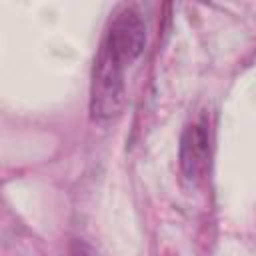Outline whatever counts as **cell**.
<instances>
[{
	"label": "cell",
	"mask_w": 256,
	"mask_h": 256,
	"mask_svg": "<svg viewBox=\"0 0 256 256\" xmlns=\"http://www.w3.org/2000/svg\"><path fill=\"white\" fill-rule=\"evenodd\" d=\"M70 256H96V252H94V248L88 242L76 238L70 244Z\"/></svg>",
	"instance_id": "cell-4"
},
{
	"label": "cell",
	"mask_w": 256,
	"mask_h": 256,
	"mask_svg": "<svg viewBox=\"0 0 256 256\" xmlns=\"http://www.w3.org/2000/svg\"><path fill=\"white\" fill-rule=\"evenodd\" d=\"M180 168L182 174L196 182L204 176L210 162V136L204 120L192 122L180 136Z\"/></svg>",
	"instance_id": "cell-3"
},
{
	"label": "cell",
	"mask_w": 256,
	"mask_h": 256,
	"mask_svg": "<svg viewBox=\"0 0 256 256\" xmlns=\"http://www.w3.org/2000/svg\"><path fill=\"white\" fill-rule=\"evenodd\" d=\"M124 70L126 66L100 46L90 82V114L94 120H112L122 112L126 100Z\"/></svg>",
	"instance_id": "cell-1"
},
{
	"label": "cell",
	"mask_w": 256,
	"mask_h": 256,
	"mask_svg": "<svg viewBox=\"0 0 256 256\" xmlns=\"http://www.w3.org/2000/svg\"><path fill=\"white\" fill-rule=\"evenodd\" d=\"M144 44H146V26L140 14L132 8H124L114 16L102 40V48H106L124 66H130L142 54Z\"/></svg>",
	"instance_id": "cell-2"
}]
</instances>
